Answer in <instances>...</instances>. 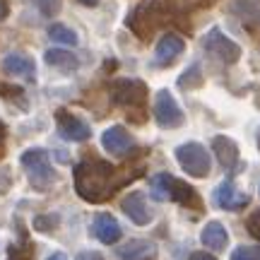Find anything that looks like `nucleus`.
<instances>
[{"mask_svg":"<svg viewBox=\"0 0 260 260\" xmlns=\"http://www.w3.org/2000/svg\"><path fill=\"white\" fill-rule=\"evenodd\" d=\"M75 190L87 203H106L130 178L121 176V171L104 159H82L73 171Z\"/></svg>","mask_w":260,"mask_h":260,"instance_id":"obj_1","label":"nucleus"},{"mask_svg":"<svg viewBox=\"0 0 260 260\" xmlns=\"http://www.w3.org/2000/svg\"><path fill=\"white\" fill-rule=\"evenodd\" d=\"M149 193L154 200H171L183 207H193V210H203L200 195L193 190V186H188L186 181H178L171 174H157L149 181Z\"/></svg>","mask_w":260,"mask_h":260,"instance_id":"obj_2","label":"nucleus"},{"mask_svg":"<svg viewBox=\"0 0 260 260\" xmlns=\"http://www.w3.org/2000/svg\"><path fill=\"white\" fill-rule=\"evenodd\" d=\"M19 164L24 169V174H27L29 183L34 190H51V188L56 186L58 181V174L56 169L51 167V159H48V152L41 147H31L27 152H22V157H19Z\"/></svg>","mask_w":260,"mask_h":260,"instance_id":"obj_3","label":"nucleus"},{"mask_svg":"<svg viewBox=\"0 0 260 260\" xmlns=\"http://www.w3.org/2000/svg\"><path fill=\"white\" fill-rule=\"evenodd\" d=\"M159 22H161V5H159V0H142L138 8H133V12L125 19L128 29L138 39H142V41H147L154 34Z\"/></svg>","mask_w":260,"mask_h":260,"instance_id":"obj_4","label":"nucleus"},{"mask_svg":"<svg viewBox=\"0 0 260 260\" xmlns=\"http://www.w3.org/2000/svg\"><path fill=\"white\" fill-rule=\"evenodd\" d=\"M176 161L181 164V169L186 171L188 176L193 178H205L212 169V159L210 152L200 145V142H186V145H178L176 147Z\"/></svg>","mask_w":260,"mask_h":260,"instance_id":"obj_5","label":"nucleus"},{"mask_svg":"<svg viewBox=\"0 0 260 260\" xmlns=\"http://www.w3.org/2000/svg\"><path fill=\"white\" fill-rule=\"evenodd\" d=\"M203 46H205V51H207L210 56H214L217 60H222L224 65L239 63V58H241V46H239L234 39L226 37L219 27H212L207 34H205Z\"/></svg>","mask_w":260,"mask_h":260,"instance_id":"obj_6","label":"nucleus"},{"mask_svg":"<svg viewBox=\"0 0 260 260\" xmlns=\"http://www.w3.org/2000/svg\"><path fill=\"white\" fill-rule=\"evenodd\" d=\"M154 118H157L159 128H164V130L181 128L186 123V113L176 104L174 94L169 92V89H159L157 92V99H154Z\"/></svg>","mask_w":260,"mask_h":260,"instance_id":"obj_7","label":"nucleus"},{"mask_svg":"<svg viewBox=\"0 0 260 260\" xmlns=\"http://www.w3.org/2000/svg\"><path fill=\"white\" fill-rule=\"evenodd\" d=\"M111 99L125 109H140L147 99V84L142 80H118L111 84Z\"/></svg>","mask_w":260,"mask_h":260,"instance_id":"obj_8","label":"nucleus"},{"mask_svg":"<svg viewBox=\"0 0 260 260\" xmlns=\"http://www.w3.org/2000/svg\"><path fill=\"white\" fill-rule=\"evenodd\" d=\"M56 125H58V133L65 140H70V142H84V140L92 138L89 123H84L80 116L65 111V109H58L56 111Z\"/></svg>","mask_w":260,"mask_h":260,"instance_id":"obj_9","label":"nucleus"},{"mask_svg":"<svg viewBox=\"0 0 260 260\" xmlns=\"http://www.w3.org/2000/svg\"><path fill=\"white\" fill-rule=\"evenodd\" d=\"M102 147L113 157H125V154H130L135 149V140L123 125H111V128L104 130Z\"/></svg>","mask_w":260,"mask_h":260,"instance_id":"obj_10","label":"nucleus"},{"mask_svg":"<svg viewBox=\"0 0 260 260\" xmlns=\"http://www.w3.org/2000/svg\"><path fill=\"white\" fill-rule=\"evenodd\" d=\"M121 210L130 217V222L138 224V226H147L152 222V210H149L147 200H145V193L140 190H133L121 200Z\"/></svg>","mask_w":260,"mask_h":260,"instance_id":"obj_11","label":"nucleus"},{"mask_svg":"<svg viewBox=\"0 0 260 260\" xmlns=\"http://www.w3.org/2000/svg\"><path fill=\"white\" fill-rule=\"evenodd\" d=\"M248 203H251V198L246 193H241V190H236V186H234L232 181H224V183H219V186L214 188V205L222 207V210L234 212V210L246 207Z\"/></svg>","mask_w":260,"mask_h":260,"instance_id":"obj_12","label":"nucleus"},{"mask_svg":"<svg viewBox=\"0 0 260 260\" xmlns=\"http://www.w3.org/2000/svg\"><path fill=\"white\" fill-rule=\"evenodd\" d=\"M3 70L10 77H19V80H27V82L37 80V65L24 53H8L3 58Z\"/></svg>","mask_w":260,"mask_h":260,"instance_id":"obj_13","label":"nucleus"},{"mask_svg":"<svg viewBox=\"0 0 260 260\" xmlns=\"http://www.w3.org/2000/svg\"><path fill=\"white\" fill-rule=\"evenodd\" d=\"M92 234L96 241L106 243V246H111V243H116L118 239H121V224L116 222V217L109 212H99L96 217H94L92 222Z\"/></svg>","mask_w":260,"mask_h":260,"instance_id":"obj_14","label":"nucleus"},{"mask_svg":"<svg viewBox=\"0 0 260 260\" xmlns=\"http://www.w3.org/2000/svg\"><path fill=\"white\" fill-rule=\"evenodd\" d=\"M183 51H186L183 39L176 37V34H164V37L159 39L157 51H154V58H157V63L161 65V68H169V65L183 53Z\"/></svg>","mask_w":260,"mask_h":260,"instance_id":"obj_15","label":"nucleus"},{"mask_svg":"<svg viewBox=\"0 0 260 260\" xmlns=\"http://www.w3.org/2000/svg\"><path fill=\"white\" fill-rule=\"evenodd\" d=\"M212 149L217 154V161L224 169H234L239 164V145L226 135H214L212 138Z\"/></svg>","mask_w":260,"mask_h":260,"instance_id":"obj_16","label":"nucleus"},{"mask_svg":"<svg viewBox=\"0 0 260 260\" xmlns=\"http://www.w3.org/2000/svg\"><path fill=\"white\" fill-rule=\"evenodd\" d=\"M200 241H203L205 248H210V251H224L226 248V243H229V234L224 229L222 222H207L205 224L203 234H200Z\"/></svg>","mask_w":260,"mask_h":260,"instance_id":"obj_17","label":"nucleus"},{"mask_svg":"<svg viewBox=\"0 0 260 260\" xmlns=\"http://www.w3.org/2000/svg\"><path fill=\"white\" fill-rule=\"evenodd\" d=\"M232 12L248 29H260V0H232Z\"/></svg>","mask_w":260,"mask_h":260,"instance_id":"obj_18","label":"nucleus"},{"mask_svg":"<svg viewBox=\"0 0 260 260\" xmlns=\"http://www.w3.org/2000/svg\"><path fill=\"white\" fill-rule=\"evenodd\" d=\"M44 60H46L51 68L60 70V73H75V70L80 68L77 56L70 53V51H65V48H48L46 53H44Z\"/></svg>","mask_w":260,"mask_h":260,"instance_id":"obj_19","label":"nucleus"},{"mask_svg":"<svg viewBox=\"0 0 260 260\" xmlns=\"http://www.w3.org/2000/svg\"><path fill=\"white\" fill-rule=\"evenodd\" d=\"M118 255L123 260H149L154 255V246L145 239H133V241L118 248Z\"/></svg>","mask_w":260,"mask_h":260,"instance_id":"obj_20","label":"nucleus"},{"mask_svg":"<svg viewBox=\"0 0 260 260\" xmlns=\"http://www.w3.org/2000/svg\"><path fill=\"white\" fill-rule=\"evenodd\" d=\"M178 89H183V92H190V89H198V87H203V70H200V65L193 63L188 65L183 73L178 75Z\"/></svg>","mask_w":260,"mask_h":260,"instance_id":"obj_21","label":"nucleus"},{"mask_svg":"<svg viewBox=\"0 0 260 260\" xmlns=\"http://www.w3.org/2000/svg\"><path fill=\"white\" fill-rule=\"evenodd\" d=\"M48 37L51 41H56L60 46H77V34L65 24H51L48 27Z\"/></svg>","mask_w":260,"mask_h":260,"instance_id":"obj_22","label":"nucleus"},{"mask_svg":"<svg viewBox=\"0 0 260 260\" xmlns=\"http://www.w3.org/2000/svg\"><path fill=\"white\" fill-rule=\"evenodd\" d=\"M58 224H60V217H58V214H39V217H34V229H37V232L51 234L58 229Z\"/></svg>","mask_w":260,"mask_h":260,"instance_id":"obj_23","label":"nucleus"},{"mask_svg":"<svg viewBox=\"0 0 260 260\" xmlns=\"http://www.w3.org/2000/svg\"><path fill=\"white\" fill-rule=\"evenodd\" d=\"M34 5L39 8V12L44 15V17H56L58 12H60V0H31Z\"/></svg>","mask_w":260,"mask_h":260,"instance_id":"obj_24","label":"nucleus"},{"mask_svg":"<svg viewBox=\"0 0 260 260\" xmlns=\"http://www.w3.org/2000/svg\"><path fill=\"white\" fill-rule=\"evenodd\" d=\"M232 260H260V248H255V246H239L232 253Z\"/></svg>","mask_w":260,"mask_h":260,"instance_id":"obj_25","label":"nucleus"},{"mask_svg":"<svg viewBox=\"0 0 260 260\" xmlns=\"http://www.w3.org/2000/svg\"><path fill=\"white\" fill-rule=\"evenodd\" d=\"M214 0H169V5L174 10H193V8H207Z\"/></svg>","mask_w":260,"mask_h":260,"instance_id":"obj_26","label":"nucleus"},{"mask_svg":"<svg viewBox=\"0 0 260 260\" xmlns=\"http://www.w3.org/2000/svg\"><path fill=\"white\" fill-rule=\"evenodd\" d=\"M246 229H248V234H251V236H255V239L260 241V210H258V212H253L251 217L246 219Z\"/></svg>","mask_w":260,"mask_h":260,"instance_id":"obj_27","label":"nucleus"},{"mask_svg":"<svg viewBox=\"0 0 260 260\" xmlns=\"http://www.w3.org/2000/svg\"><path fill=\"white\" fill-rule=\"evenodd\" d=\"M12 186V176H10L8 169H0V193H8Z\"/></svg>","mask_w":260,"mask_h":260,"instance_id":"obj_28","label":"nucleus"},{"mask_svg":"<svg viewBox=\"0 0 260 260\" xmlns=\"http://www.w3.org/2000/svg\"><path fill=\"white\" fill-rule=\"evenodd\" d=\"M75 260H106V258L99 251H82V253H77Z\"/></svg>","mask_w":260,"mask_h":260,"instance_id":"obj_29","label":"nucleus"},{"mask_svg":"<svg viewBox=\"0 0 260 260\" xmlns=\"http://www.w3.org/2000/svg\"><path fill=\"white\" fill-rule=\"evenodd\" d=\"M10 260H31V255L29 253H24V251H19V248H10Z\"/></svg>","mask_w":260,"mask_h":260,"instance_id":"obj_30","label":"nucleus"},{"mask_svg":"<svg viewBox=\"0 0 260 260\" xmlns=\"http://www.w3.org/2000/svg\"><path fill=\"white\" fill-rule=\"evenodd\" d=\"M190 260H217L214 255H210V253H193L190 255Z\"/></svg>","mask_w":260,"mask_h":260,"instance_id":"obj_31","label":"nucleus"},{"mask_svg":"<svg viewBox=\"0 0 260 260\" xmlns=\"http://www.w3.org/2000/svg\"><path fill=\"white\" fill-rule=\"evenodd\" d=\"M10 15V8H8V3L5 0H0V19H5Z\"/></svg>","mask_w":260,"mask_h":260,"instance_id":"obj_32","label":"nucleus"},{"mask_svg":"<svg viewBox=\"0 0 260 260\" xmlns=\"http://www.w3.org/2000/svg\"><path fill=\"white\" fill-rule=\"evenodd\" d=\"M5 133H8V130H5V125L0 123V149H3V142H5Z\"/></svg>","mask_w":260,"mask_h":260,"instance_id":"obj_33","label":"nucleus"},{"mask_svg":"<svg viewBox=\"0 0 260 260\" xmlns=\"http://www.w3.org/2000/svg\"><path fill=\"white\" fill-rule=\"evenodd\" d=\"M48 260H68V255H65V253H53Z\"/></svg>","mask_w":260,"mask_h":260,"instance_id":"obj_34","label":"nucleus"},{"mask_svg":"<svg viewBox=\"0 0 260 260\" xmlns=\"http://www.w3.org/2000/svg\"><path fill=\"white\" fill-rule=\"evenodd\" d=\"M80 3H82V5H89V8H94V5H96L99 0H80Z\"/></svg>","mask_w":260,"mask_h":260,"instance_id":"obj_35","label":"nucleus"},{"mask_svg":"<svg viewBox=\"0 0 260 260\" xmlns=\"http://www.w3.org/2000/svg\"><path fill=\"white\" fill-rule=\"evenodd\" d=\"M258 149H260V128H258Z\"/></svg>","mask_w":260,"mask_h":260,"instance_id":"obj_36","label":"nucleus"}]
</instances>
